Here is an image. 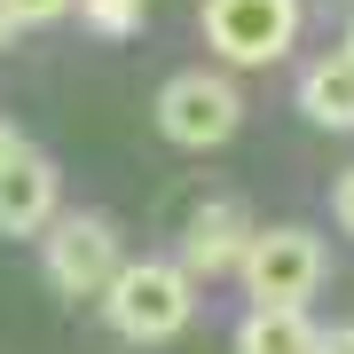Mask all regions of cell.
Wrapping results in <instances>:
<instances>
[{
    "label": "cell",
    "mask_w": 354,
    "mask_h": 354,
    "mask_svg": "<svg viewBox=\"0 0 354 354\" xmlns=\"http://www.w3.org/2000/svg\"><path fill=\"white\" fill-rule=\"evenodd\" d=\"M102 315H111L118 339L165 346V339H181L189 315H197V276H189L181 260H127L118 283L102 291Z\"/></svg>",
    "instance_id": "1"
},
{
    "label": "cell",
    "mask_w": 354,
    "mask_h": 354,
    "mask_svg": "<svg viewBox=\"0 0 354 354\" xmlns=\"http://www.w3.org/2000/svg\"><path fill=\"white\" fill-rule=\"evenodd\" d=\"M39 260H48V283L64 299H102L118 283V228L102 213H55L48 236H39Z\"/></svg>",
    "instance_id": "2"
},
{
    "label": "cell",
    "mask_w": 354,
    "mask_h": 354,
    "mask_svg": "<svg viewBox=\"0 0 354 354\" xmlns=\"http://www.w3.org/2000/svg\"><path fill=\"white\" fill-rule=\"evenodd\" d=\"M323 236L315 228H260L252 252H244V291H252V307H307L323 291Z\"/></svg>",
    "instance_id": "3"
},
{
    "label": "cell",
    "mask_w": 354,
    "mask_h": 354,
    "mask_svg": "<svg viewBox=\"0 0 354 354\" xmlns=\"http://www.w3.org/2000/svg\"><path fill=\"white\" fill-rule=\"evenodd\" d=\"M236 118H244V95H236V79H221V71H181V79H165V95H158V134L174 142V150H221V142L236 134Z\"/></svg>",
    "instance_id": "4"
},
{
    "label": "cell",
    "mask_w": 354,
    "mask_h": 354,
    "mask_svg": "<svg viewBox=\"0 0 354 354\" xmlns=\"http://www.w3.org/2000/svg\"><path fill=\"white\" fill-rule=\"evenodd\" d=\"M205 39L221 64H276L299 39V0H205Z\"/></svg>",
    "instance_id": "5"
},
{
    "label": "cell",
    "mask_w": 354,
    "mask_h": 354,
    "mask_svg": "<svg viewBox=\"0 0 354 354\" xmlns=\"http://www.w3.org/2000/svg\"><path fill=\"white\" fill-rule=\"evenodd\" d=\"M55 197H64L55 165H48V158H39L32 142H24V150L0 165V236H48Z\"/></svg>",
    "instance_id": "6"
},
{
    "label": "cell",
    "mask_w": 354,
    "mask_h": 354,
    "mask_svg": "<svg viewBox=\"0 0 354 354\" xmlns=\"http://www.w3.org/2000/svg\"><path fill=\"white\" fill-rule=\"evenodd\" d=\"M260 228L236 213V205H197L189 228H181V268L189 276H228V268H244V252H252Z\"/></svg>",
    "instance_id": "7"
},
{
    "label": "cell",
    "mask_w": 354,
    "mask_h": 354,
    "mask_svg": "<svg viewBox=\"0 0 354 354\" xmlns=\"http://www.w3.org/2000/svg\"><path fill=\"white\" fill-rule=\"evenodd\" d=\"M299 111L330 134H354V55L346 48H330L299 71Z\"/></svg>",
    "instance_id": "8"
},
{
    "label": "cell",
    "mask_w": 354,
    "mask_h": 354,
    "mask_svg": "<svg viewBox=\"0 0 354 354\" xmlns=\"http://www.w3.org/2000/svg\"><path fill=\"white\" fill-rule=\"evenodd\" d=\"M323 330L307 323V307H252L236 330V354H315Z\"/></svg>",
    "instance_id": "9"
},
{
    "label": "cell",
    "mask_w": 354,
    "mask_h": 354,
    "mask_svg": "<svg viewBox=\"0 0 354 354\" xmlns=\"http://www.w3.org/2000/svg\"><path fill=\"white\" fill-rule=\"evenodd\" d=\"M142 8H150V0H79L87 32H102V39H127V32L142 24Z\"/></svg>",
    "instance_id": "10"
},
{
    "label": "cell",
    "mask_w": 354,
    "mask_h": 354,
    "mask_svg": "<svg viewBox=\"0 0 354 354\" xmlns=\"http://www.w3.org/2000/svg\"><path fill=\"white\" fill-rule=\"evenodd\" d=\"M79 0H8V16L16 24H55V16H71Z\"/></svg>",
    "instance_id": "11"
},
{
    "label": "cell",
    "mask_w": 354,
    "mask_h": 354,
    "mask_svg": "<svg viewBox=\"0 0 354 354\" xmlns=\"http://www.w3.org/2000/svg\"><path fill=\"white\" fill-rule=\"evenodd\" d=\"M330 205H339V228H346V236H354V165H346V174H339V189H330Z\"/></svg>",
    "instance_id": "12"
},
{
    "label": "cell",
    "mask_w": 354,
    "mask_h": 354,
    "mask_svg": "<svg viewBox=\"0 0 354 354\" xmlns=\"http://www.w3.org/2000/svg\"><path fill=\"white\" fill-rule=\"evenodd\" d=\"M315 354H354V323H339V330H323V346Z\"/></svg>",
    "instance_id": "13"
},
{
    "label": "cell",
    "mask_w": 354,
    "mask_h": 354,
    "mask_svg": "<svg viewBox=\"0 0 354 354\" xmlns=\"http://www.w3.org/2000/svg\"><path fill=\"white\" fill-rule=\"evenodd\" d=\"M16 150H24V134H16V127H8V118H0V165H8Z\"/></svg>",
    "instance_id": "14"
},
{
    "label": "cell",
    "mask_w": 354,
    "mask_h": 354,
    "mask_svg": "<svg viewBox=\"0 0 354 354\" xmlns=\"http://www.w3.org/2000/svg\"><path fill=\"white\" fill-rule=\"evenodd\" d=\"M8 32H16V16H8V0H0V48H8Z\"/></svg>",
    "instance_id": "15"
},
{
    "label": "cell",
    "mask_w": 354,
    "mask_h": 354,
    "mask_svg": "<svg viewBox=\"0 0 354 354\" xmlns=\"http://www.w3.org/2000/svg\"><path fill=\"white\" fill-rule=\"evenodd\" d=\"M346 55H354V32H346Z\"/></svg>",
    "instance_id": "16"
}]
</instances>
